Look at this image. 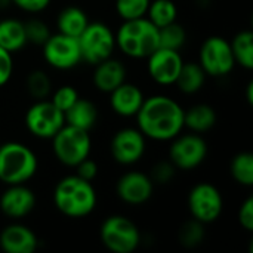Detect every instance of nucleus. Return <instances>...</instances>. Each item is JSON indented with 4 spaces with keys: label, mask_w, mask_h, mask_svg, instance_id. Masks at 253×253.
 <instances>
[{
    "label": "nucleus",
    "mask_w": 253,
    "mask_h": 253,
    "mask_svg": "<svg viewBox=\"0 0 253 253\" xmlns=\"http://www.w3.org/2000/svg\"><path fill=\"white\" fill-rule=\"evenodd\" d=\"M136 117L138 129L147 139L172 141L184 126V108L168 95H153L144 99Z\"/></svg>",
    "instance_id": "f257e3e1"
},
{
    "label": "nucleus",
    "mask_w": 253,
    "mask_h": 253,
    "mask_svg": "<svg viewBox=\"0 0 253 253\" xmlns=\"http://www.w3.org/2000/svg\"><path fill=\"white\" fill-rule=\"evenodd\" d=\"M98 203L96 191L90 181L77 175L64 176L53 190L55 208L68 218H84L90 215Z\"/></svg>",
    "instance_id": "f03ea898"
},
{
    "label": "nucleus",
    "mask_w": 253,
    "mask_h": 253,
    "mask_svg": "<svg viewBox=\"0 0 253 253\" xmlns=\"http://www.w3.org/2000/svg\"><path fill=\"white\" fill-rule=\"evenodd\" d=\"M116 46L129 58L147 59L159 49V28L147 16L123 21L116 33Z\"/></svg>",
    "instance_id": "7ed1b4c3"
},
{
    "label": "nucleus",
    "mask_w": 253,
    "mask_h": 253,
    "mask_svg": "<svg viewBox=\"0 0 253 253\" xmlns=\"http://www.w3.org/2000/svg\"><path fill=\"white\" fill-rule=\"evenodd\" d=\"M37 169L39 160L30 147L15 141L0 144V182L4 185L25 184Z\"/></svg>",
    "instance_id": "20e7f679"
},
{
    "label": "nucleus",
    "mask_w": 253,
    "mask_h": 253,
    "mask_svg": "<svg viewBox=\"0 0 253 253\" xmlns=\"http://www.w3.org/2000/svg\"><path fill=\"white\" fill-rule=\"evenodd\" d=\"M50 141L56 160L67 168H76L82 160L89 157L92 151L89 130L79 129L67 123Z\"/></svg>",
    "instance_id": "39448f33"
},
{
    "label": "nucleus",
    "mask_w": 253,
    "mask_h": 253,
    "mask_svg": "<svg viewBox=\"0 0 253 253\" xmlns=\"http://www.w3.org/2000/svg\"><path fill=\"white\" fill-rule=\"evenodd\" d=\"M99 237L111 253H133L141 243L138 225L125 215L108 216L99 228Z\"/></svg>",
    "instance_id": "423d86ee"
},
{
    "label": "nucleus",
    "mask_w": 253,
    "mask_h": 253,
    "mask_svg": "<svg viewBox=\"0 0 253 253\" xmlns=\"http://www.w3.org/2000/svg\"><path fill=\"white\" fill-rule=\"evenodd\" d=\"M82 59L90 65L113 56L116 50V33L104 22H89L77 37Z\"/></svg>",
    "instance_id": "0eeeda50"
},
{
    "label": "nucleus",
    "mask_w": 253,
    "mask_h": 253,
    "mask_svg": "<svg viewBox=\"0 0 253 253\" xmlns=\"http://www.w3.org/2000/svg\"><path fill=\"white\" fill-rule=\"evenodd\" d=\"M197 62L211 77H225L236 67L230 42L221 36H211L202 43Z\"/></svg>",
    "instance_id": "6e6552de"
},
{
    "label": "nucleus",
    "mask_w": 253,
    "mask_h": 253,
    "mask_svg": "<svg viewBox=\"0 0 253 253\" xmlns=\"http://www.w3.org/2000/svg\"><path fill=\"white\" fill-rule=\"evenodd\" d=\"M188 211L191 218L208 225L215 222L224 209V199L218 187L211 182H200L188 193Z\"/></svg>",
    "instance_id": "1a4fd4ad"
},
{
    "label": "nucleus",
    "mask_w": 253,
    "mask_h": 253,
    "mask_svg": "<svg viewBox=\"0 0 253 253\" xmlns=\"http://www.w3.org/2000/svg\"><path fill=\"white\" fill-rule=\"evenodd\" d=\"M64 125V113L47 99L36 101L25 113V126L39 139H52Z\"/></svg>",
    "instance_id": "9d476101"
},
{
    "label": "nucleus",
    "mask_w": 253,
    "mask_h": 253,
    "mask_svg": "<svg viewBox=\"0 0 253 253\" xmlns=\"http://www.w3.org/2000/svg\"><path fill=\"white\" fill-rule=\"evenodd\" d=\"M208 151V142L199 133H179L172 139V145L169 148V160L179 170H193L206 160Z\"/></svg>",
    "instance_id": "9b49d317"
},
{
    "label": "nucleus",
    "mask_w": 253,
    "mask_h": 253,
    "mask_svg": "<svg viewBox=\"0 0 253 253\" xmlns=\"http://www.w3.org/2000/svg\"><path fill=\"white\" fill-rule=\"evenodd\" d=\"M42 47L44 61L59 71L73 70L83 61L79 40L76 37L56 33L52 34Z\"/></svg>",
    "instance_id": "f8f14e48"
},
{
    "label": "nucleus",
    "mask_w": 253,
    "mask_h": 253,
    "mask_svg": "<svg viewBox=\"0 0 253 253\" xmlns=\"http://www.w3.org/2000/svg\"><path fill=\"white\" fill-rule=\"evenodd\" d=\"M147 150V138L136 127H123L117 130L110 142V153L116 163L132 166L138 163Z\"/></svg>",
    "instance_id": "ddd939ff"
},
{
    "label": "nucleus",
    "mask_w": 253,
    "mask_h": 253,
    "mask_svg": "<svg viewBox=\"0 0 253 253\" xmlns=\"http://www.w3.org/2000/svg\"><path fill=\"white\" fill-rule=\"evenodd\" d=\"M147 70L150 77L162 86L175 84L182 68L184 59L179 50L159 47L147 58Z\"/></svg>",
    "instance_id": "4468645a"
},
{
    "label": "nucleus",
    "mask_w": 253,
    "mask_h": 253,
    "mask_svg": "<svg viewBox=\"0 0 253 253\" xmlns=\"http://www.w3.org/2000/svg\"><path fill=\"white\" fill-rule=\"evenodd\" d=\"M154 193V182L151 181L150 175L130 170L122 175L116 184V194L117 197L130 206H139L147 203Z\"/></svg>",
    "instance_id": "2eb2a0df"
},
{
    "label": "nucleus",
    "mask_w": 253,
    "mask_h": 253,
    "mask_svg": "<svg viewBox=\"0 0 253 253\" xmlns=\"http://www.w3.org/2000/svg\"><path fill=\"white\" fill-rule=\"evenodd\" d=\"M0 196V211L10 219H22L36 208V194L25 184L6 185Z\"/></svg>",
    "instance_id": "dca6fc26"
},
{
    "label": "nucleus",
    "mask_w": 253,
    "mask_h": 253,
    "mask_svg": "<svg viewBox=\"0 0 253 253\" xmlns=\"http://www.w3.org/2000/svg\"><path fill=\"white\" fill-rule=\"evenodd\" d=\"M39 248L36 233L22 224H10L0 233V249L6 253H34Z\"/></svg>",
    "instance_id": "f3484780"
},
{
    "label": "nucleus",
    "mask_w": 253,
    "mask_h": 253,
    "mask_svg": "<svg viewBox=\"0 0 253 253\" xmlns=\"http://www.w3.org/2000/svg\"><path fill=\"white\" fill-rule=\"evenodd\" d=\"M108 95H110V105L113 111L125 119L135 117L145 99L142 90L136 84L127 82L122 83Z\"/></svg>",
    "instance_id": "a211bd4d"
},
{
    "label": "nucleus",
    "mask_w": 253,
    "mask_h": 253,
    "mask_svg": "<svg viewBox=\"0 0 253 253\" xmlns=\"http://www.w3.org/2000/svg\"><path fill=\"white\" fill-rule=\"evenodd\" d=\"M93 76H92V82L93 86L104 93H110L113 92L116 87H119L122 83L126 82V67L122 61L110 56L104 61H101L99 64L93 65Z\"/></svg>",
    "instance_id": "6ab92c4d"
},
{
    "label": "nucleus",
    "mask_w": 253,
    "mask_h": 253,
    "mask_svg": "<svg viewBox=\"0 0 253 253\" xmlns=\"http://www.w3.org/2000/svg\"><path fill=\"white\" fill-rule=\"evenodd\" d=\"M98 108L96 105L84 98H79L65 113H64V119L67 125H71L74 127L79 129H84V130H90L96 122H98Z\"/></svg>",
    "instance_id": "aec40b11"
},
{
    "label": "nucleus",
    "mask_w": 253,
    "mask_h": 253,
    "mask_svg": "<svg viewBox=\"0 0 253 253\" xmlns=\"http://www.w3.org/2000/svg\"><path fill=\"white\" fill-rule=\"evenodd\" d=\"M216 111L209 104H196L184 110V126L194 133H205L216 125Z\"/></svg>",
    "instance_id": "412c9836"
},
{
    "label": "nucleus",
    "mask_w": 253,
    "mask_h": 253,
    "mask_svg": "<svg viewBox=\"0 0 253 253\" xmlns=\"http://www.w3.org/2000/svg\"><path fill=\"white\" fill-rule=\"evenodd\" d=\"M89 22V16L83 9L77 6H68L59 12L56 18V28L58 33L77 39Z\"/></svg>",
    "instance_id": "4be33fe9"
},
{
    "label": "nucleus",
    "mask_w": 253,
    "mask_h": 253,
    "mask_svg": "<svg viewBox=\"0 0 253 253\" xmlns=\"http://www.w3.org/2000/svg\"><path fill=\"white\" fill-rule=\"evenodd\" d=\"M27 36L24 22L7 18L0 21V46L10 53L19 52L27 46Z\"/></svg>",
    "instance_id": "5701e85b"
},
{
    "label": "nucleus",
    "mask_w": 253,
    "mask_h": 253,
    "mask_svg": "<svg viewBox=\"0 0 253 253\" xmlns=\"http://www.w3.org/2000/svg\"><path fill=\"white\" fill-rule=\"evenodd\" d=\"M206 77H208V74L205 73L202 65L199 62L190 61V62L182 64V68L178 74L175 84L182 93L194 95L199 90H202V87L206 83Z\"/></svg>",
    "instance_id": "b1692460"
},
{
    "label": "nucleus",
    "mask_w": 253,
    "mask_h": 253,
    "mask_svg": "<svg viewBox=\"0 0 253 253\" xmlns=\"http://www.w3.org/2000/svg\"><path fill=\"white\" fill-rule=\"evenodd\" d=\"M236 64L246 70L253 68V34L251 30L237 33L230 42Z\"/></svg>",
    "instance_id": "393cba45"
},
{
    "label": "nucleus",
    "mask_w": 253,
    "mask_h": 253,
    "mask_svg": "<svg viewBox=\"0 0 253 253\" xmlns=\"http://www.w3.org/2000/svg\"><path fill=\"white\" fill-rule=\"evenodd\" d=\"M145 16L157 28H162L176 21L178 7L173 0H151Z\"/></svg>",
    "instance_id": "a878e982"
},
{
    "label": "nucleus",
    "mask_w": 253,
    "mask_h": 253,
    "mask_svg": "<svg viewBox=\"0 0 253 253\" xmlns=\"http://www.w3.org/2000/svg\"><path fill=\"white\" fill-rule=\"evenodd\" d=\"M230 172L233 179L243 185L252 187L253 185V154L249 151H242L236 154L231 160Z\"/></svg>",
    "instance_id": "bb28decb"
},
{
    "label": "nucleus",
    "mask_w": 253,
    "mask_h": 253,
    "mask_svg": "<svg viewBox=\"0 0 253 253\" xmlns=\"http://www.w3.org/2000/svg\"><path fill=\"white\" fill-rule=\"evenodd\" d=\"M25 87L31 98L36 101L46 99L52 93V80L43 70H33L27 74Z\"/></svg>",
    "instance_id": "cd10ccee"
},
{
    "label": "nucleus",
    "mask_w": 253,
    "mask_h": 253,
    "mask_svg": "<svg viewBox=\"0 0 253 253\" xmlns=\"http://www.w3.org/2000/svg\"><path fill=\"white\" fill-rule=\"evenodd\" d=\"M185 42H187V31L184 25L178 24L176 21L159 28V47L181 50Z\"/></svg>",
    "instance_id": "c85d7f7f"
},
{
    "label": "nucleus",
    "mask_w": 253,
    "mask_h": 253,
    "mask_svg": "<svg viewBox=\"0 0 253 253\" xmlns=\"http://www.w3.org/2000/svg\"><path fill=\"white\" fill-rule=\"evenodd\" d=\"M206 237V230H205V224L196 221L194 218H191L190 221H187L185 224H182V227L178 231V240L184 248L193 249L197 248L203 243Z\"/></svg>",
    "instance_id": "c756f323"
},
{
    "label": "nucleus",
    "mask_w": 253,
    "mask_h": 253,
    "mask_svg": "<svg viewBox=\"0 0 253 253\" xmlns=\"http://www.w3.org/2000/svg\"><path fill=\"white\" fill-rule=\"evenodd\" d=\"M151 0H116V12L123 21L142 18L147 15Z\"/></svg>",
    "instance_id": "7c9ffc66"
},
{
    "label": "nucleus",
    "mask_w": 253,
    "mask_h": 253,
    "mask_svg": "<svg viewBox=\"0 0 253 253\" xmlns=\"http://www.w3.org/2000/svg\"><path fill=\"white\" fill-rule=\"evenodd\" d=\"M25 27V36H27V43L34 44V46H43L47 39L52 36L49 25L37 18H31L24 22Z\"/></svg>",
    "instance_id": "2f4dec72"
},
{
    "label": "nucleus",
    "mask_w": 253,
    "mask_h": 253,
    "mask_svg": "<svg viewBox=\"0 0 253 253\" xmlns=\"http://www.w3.org/2000/svg\"><path fill=\"white\" fill-rule=\"evenodd\" d=\"M79 92L74 86L71 84H64L61 87H58L53 93H52V99L50 102L58 108L61 110L62 113H65L77 99H79Z\"/></svg>",
    "instance_id": "473e14b6"
},
{
    "label": "nucleus",
    "mask_w": 253,
    "mask_h": 253,
    "mask_svg": "<svg viewBox=\"0 0 253 253\" xmlns=\"http://www.w3.org/2000/svg\"><path fill=\"white\" fill-rule=\"evenodd\" d=\"M175 173H176V168L172 165V162L163 160V162H159L153 166L150 178L154 184L166 185L175 178Z\"/></svg>",
    "instance_id": "72a5a7b5"
},
{
    "label": "nucleus",
    "mask_w": 253,
    "mask_h": 253,
    "mask_svg": "<svg viewBox=\"0 0 253 253\" xmlns=\"http://www.w3.org/2000/svg\"><path fill=\"white\" fill-rule=\"evenodd\" d=\"M13 73V58L12 53L0 46V87L4 86Z\"/></svg>",
    "instance_id": "f704fd0d"
},
{
    "label": "nucleus",
    "mask_w": 253,
    "mask_h": 253,
    "mask_svg": "<svg viewBox=\"0 0 253 253\" xmlns=\"http://www.w3.org/2000/svg\"><path fill=\"white\" fill-rule=\"evenodd\" d=\"M239 224L246 230V231H253V199L252 197H248L240 209H239Z\"/></svg>",
    "instance_id": "c9c22d12"
},
{
    "label": "nucleus",
    "mask_w": 253,
    "mask_h": 253,
    "mask_svg": "<svg viewBox=\"0 0 253 253\" xmlns=\"http://www.w3.org/2000/svg\"><path fill=\"white\" fill-rule=\"evenodd\" d=\"M98 165L95 160H92L90 157H86L84 160H82L77 166H76V175L86 179V181H93L98 176Z\"/></svg>",
    "instance_id": "e433bc0d"
},
{
    "label": "nucleus",
    "mask_w": 253,
    "mask_h": 253,
    "mask_svg": "<svg viewBox=\"0 0 253 253\" xmlns=\"http://www.w3.org/2000/svg\"><path fill=\"white\" fill-rule=\"evenodd\" d=\"M12 4H15L24 12L39 13L50 4V0H12Z\"/></svg>",
    "instance_id": "4c0bfd02"
},
{
    "label": "nucleus",
    "mask_w": 253,
    "mask_h": 253,
    "mask_svg": "<svg viewBox=\"0 0 253 253\" xmlns=\"http://www.w3.org/2000/svg\"><path fill=\"white\" fill-rule=\"evenodd\" d=\"M10 4H12V0H0V10L7 9Z\"/></svg>",
    "instance_id": "58836bf2"
},
{
    "label": "nucleus",
    "mask_w": 253,
    "mask_h": 253,
    "mask_svg": "<svg viewBox=\"0 0 253 253\" xmlns=\"http://www.w3.org/2000/svg\"><path fill=\"white\" fill-rule=\"evenodd\" d=\"M252 89H253V84H252V82L248 84V102L249 104H252Z\"/></svg>",
    "instance_id": "ea45409f"
}]
</instances>
